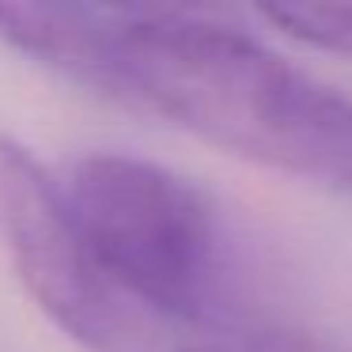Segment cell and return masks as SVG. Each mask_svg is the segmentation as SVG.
<instances>
[{
  "mask_svg": "<svg viewBox=\"0 0 352 352\" xmlns=\"http://www.w3.org/2000/svg\"><path fill=\"white\" fill-rule=\"evenodd\" d=\"M118 99L261 167L352 193V95L261 46L246 27H125Z\"/></svg>",
  "mask_w": 352,
  "mask_h": 352,
  "instance_id": "cell-1",
  "label": "cell"
},
{
  "mask_svg": "<svg viewBox=\"0 0 352 352\" xmlns=\"http://www.w3.org/2000/svg\"><path fill=\"white\" fill-rule=\"evenodd\" d=\"M72 212L114 284L152 318L193 333L243 314V250L208 190L140 155L95 152L65 182Z\"/></svg>",
  "mask_w": 352,
  "mask_h": 352,
  "instance_id": "cell-2",
  "label": "cell"
},
{
  "mask_svg": "<svg viewBox=\"0 0 352 352\" xmlns=\"http://www.w3.org/2000/svg\"><path fill=\"white\" fill-rule=\"evenodd\" d=\"M0 250L31 299L87 352H160L148 311L102 269L65 190L0 133Z\"/></svg>",
  "mask_w": 352,
  "mask_h": 352,
  "instance_id": "cell-3",
  "label": "cell"
},
{
  "mask_svg": "<svg viewBox=\"0 0 352 352\" xmlns=\"http://www.w3.org/2000/svg\"><path fill=\"white\" fill-rule=\"evenodd\" d=\"M0 38L23 57L118 99L122 27L95 0H0Z\"/></svg>",
  "mask_w": 352,
  "mask_h": 352,
  "instance_id": "cell-4",
  "label": "cell"
},
{
  "mask_svg": "<svg viewBox=\"0 0 352 352\" xmlns=\"http://www.w3.org/2000/svg\"><path fill=\"white\" fill-rule=\"evenodd\" d=\"M269 27L352 61V0H246Z\"/></svg>",
  "mask_w": 352,
  "mask_h": 352,
  "instance_id": "cell-5",
  "label": "cell"
},
{
  "mask_svg": "<svg viewBox=\"0 0 352 352\" xmlns=\"http://www.w3.org/2000/svg\"><path fill=\"white\" fill-rule=\"evenodd\" d=\"M178 352H349V349L314 333V329L292 326V322L235 318L212 329H197L193 341H186Z\"/></svg>",
  "mask_w": 352,
  "mask_h": 352,
  "instance_id": "cell-6",
  "label": "cell"
},
{
  "mask_svg": "<svg viewBox=\"0 0 352 352\" xmlns=\"http://www.w3.org/2000/svg\"><path fill=\"white\" fill-rule=\"evenodd\" d=\"M118 27H246L239 0H95Z\"/></svg>",
  "mask_w": 352,
  "mask_h": 352,
  "instance_id": "cell-7",
  "label": "cell"
}]
</instances>
